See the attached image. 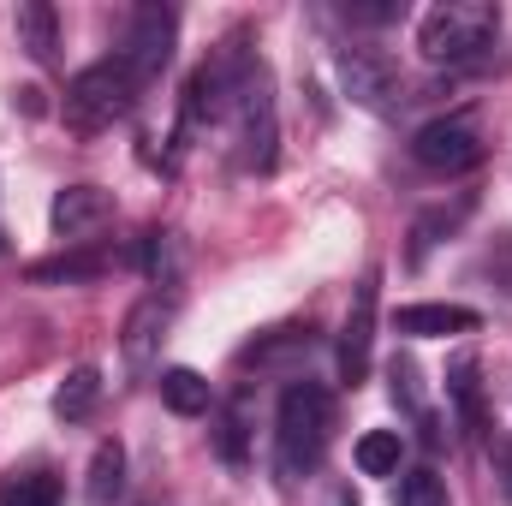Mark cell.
<instances>
[{"label": "cell", "instance_id": "6da1fadb", "mask_svg": "<svg viewBox=\"0 0 512 506\" xmlns=\"http://www.w3.org/2000/svg\"><path fill=\"white\" fill-rule=\"evenodd\" d=\"M328 441H334V393L310 376L286 381V393L274 405V471H280V483H304L322 465Z\"/></svg>", "mask_w": 512, "mask_h": 506}, {"label": "cell", "instance_id": "7a4b0ae2", "mask_svg": "<svg viewBox=\"0 0 512 506\" xmlns=\"http://www.w3.org/2000/svg\"><path fill=\"white\" fill-rule=\"evenodd\" d=\"M149 84L131 72V60L114 48L108 60H96V66H84V72H72L66 78V96H60V120L66 131H78V137H96V131L120 126L131 108H137V96H143Z\"/></svg>", "mask_w": 512, "mask_h": 506}, {"label": "cell", "instance_id": "3957f363", "mask_svg": "<svg viewBox=\"0 0 512 506\" xmlns=\"http://www.w3.org/2000/svg\"><path fill=\"white\" fill-rule=\"evenodd\" d=\"M233 149L245 173H274L280 161V108H274V72L262 66V54L245 48L239 60V84H233Z\"/></svg>", "mask_w": 512, "mask_h": 506}, {"label": "cell", "instance_id": "277c9868", "mask_svg": "<svg viewBox=\"0 0 512 506\" xmlns=\"http://www.w3.org/2000/svg\"><path fill=\"white\" fill-rule=\"evenodd\" d=\"M501 36V6L495 0H441L417 24V48L435 66H477Z\"/></svg>", "mask_w": 512, "mask_h": 506}, {"label": "cell", "instance_id": "5b68a950", "mask_svg": "<svg viewBox=\"0 0 512 506\" xmlns=\"http://www.w3.org/2000/svg\"><path fill=\"white\" fill-rule=\"evenodd\" d=\"M483 155H489V143H483V131H477L471 114H441V120L411 131V161L423 173H435V179L471 173V167H483Z\"/></svg>", "mask_w": 512, "mask_h": 506}, {"label": "cell", "instance_id": "8992f818", "mask_svg": "<svg viewBox=\"0 0 512 506\" xmlns=\"http://www.w3.org/2000/svg\"><path fill=\"white\" fill-rule=\"evenodd\" d=\"M334 72H340L346 102H352V108H364V114H382V120H393V114L411 102V96H405L399 66L387 60L382 48H340Z\"/></svg>", "mask_w": 512, "mask_h": 506}, {"label": "cell", "instance_id": "52a82bcc", "mask_svg": "<svg viewBox=\"0 0 512 506\" xmlns=\"http://www.w3.org/2000/svg\"><path fill=\"white\" fill-rule=\"evenodd\" d=\"M376 298H382V268H370L358 286H352V310L340 322V340H334V364L346 387H364L370 381V358H376Z\"/></svg>", "mask_w": 512, "mask_h": 506}, {"label": "cell", "instance_id": "ba28073f", "mask_svg": "<svg viewBox=\"0 0 512 506\" xmlns=\"http://www.w3.org/2000/svg\"><path fill=\"white\" fill-rule=\"evenodd\" d=\"M173 48H179V12H173V6H161V0H143V6H131L120 54L131 60V72H137L143 84H155V78L167 72Z\"/></svg>", "mask_w": 512, "mask_h": 506}, {"label": "cell", "instance_id": "9c48e42d", "mask_svg": "<svg viewBox=\"0 0 512 506\" xmlns=\"http://www.w3.org/2000/svg\"><path fill=\"white\" fill-rule=\"evenodd\" d=\"M173 316H179V292H143L126 310V322H120V358H126L131 376H149L155 370Z\"/></svg>", "mask_w": 512, "mask_h": 506}, {"label": "cell", "instance_id": "30bf717a", "mask_svg": "<svg viewBox=\"0 0 512 506\" xmlns=\"http://www.w3.org/2000/svg\"><path fill=\"white\" fill-rule=\"evenodd\" d=\"M114 221V191H102V185H66L60 197H54V209H48V227H54V239H66V245H84L96 227H108Z\"/></svg>", "mask_w": 512, "mask_h": 506}, {"label": "cell", "instance_id": "8fae6325", "mask_svg": "<svg viewBox=\"0 0 512 506\" xmlns=\"http://www.w3.org/2000/svg\"><path fill=\"white\" fill-rule=\"evenodd\" d=\"M387 393H393V405L417 423V435L429 441V447H441L447 435H441V417L429 411V399H423V370H417V358L411 352H393L387 358Z\"/></svg>", "mask_w": 512, "mask_h": 506}, {"label": "cell", "instance_id": "7c38bea8", "mask_svg": "<svg viewBox=\"0 0 512 506\" xmlns=\"http://www.w3.org/2000/svg\"><path fill=\"white\" fill-rule=\"evenodd\" d=\"M447 411H453V429L459 435H483L489 429V411H483V364L477 352H459L447 364Z\"/></svg>", "mask_w": 512, "mask_h": 506}, {"label": "cell", "instance_id": "4fadbf2b", "mask_svg": "<svg viewBox=\"0 0 512 506\" xmlns=\"http://www.w3.org/2000/svg\"><path fill=\"white\" fill-rule=\"evenodd\" d=\"M393 328L405 340H447V334H477L483 310H471V304H405L393 316Z\"/></svg>", "mask_w": 512, "mask_h": 506}, {"label": "cell", "instance_id": "5bb4252c", "mask_svg": "<svg viewBox=\"0 0 512 506\" xmlns=\"http://www.w3.org/2000/svg\"><path fill=\"white\" fill-rule=\"evenodd\" d=\"M471 209H477V197H471V191H459L453 203H435V209H423V215L411 221V251H405V262H411V268H423V256L435 251L441 239H453V233L465 227V215H471Z\"/></svg>", "mask_w": 512, "mask_h": 506}, {"label": "cell", "instance_id": "9a60e30c", "mask_svg": "<svg viewBox=\"0 0 512 506\" xmlns=\"http://www.w3.org/2000/svg\"><path fill=\"white\" fill-rule=\"evenodd\" d=\"M12 30H18V48L36 60V66H54L60 60V12L48 0H24L12 12Z\"/></svg>", "mask_w": 512, "mask_h": 506}, {"label": "cell", "instance_id": "2e32d148", "mask_svg": "<svg viewBox=\"0 0 512 506\" xmlns=\"http://www.w3.org/2000/svg\"><path fill=\"white\" fill-rule=\"evenodd\" d=\"M102 274H108V251H66L24 268L30 286H78V280H102Z\"/></svg>", "mask_w": 512, "mask_h": 506}, {"label": "cell", "instance_id": "e0dca14e", "mask_svg": "<svg viewBox=\"0 0 512 506\" xmlns=\"http://www.w3.org/2000/svg\"><path fill=\"white\" fill-rule=\"evenodd\" d=\"M60 501H66V483L48 465H24V471L0 477V506H60Z\"/></svg>", "mask_w": 512, "mask_h": 506}, {"label": "cell", "instance_id": "ac0fdd59", "mask_svg": "<svg viewBox=\"0 0 512 506\" xmlns=\"http://www.w3.org/2000/svg\"><path fill=\"white\" fill-rule=\"evenodd\" d=\"M96 405H102V370H96V364L66 370V381L54 387V417H60V423H84Z\"/></svg>", "mask_w": 512, "mask_h": 506}, {"label": "cell", "instance_id": "d6986e66", "mask_svg": "<svg viewBox=\"0 0 512 506\" xmlns=\"http://www.w3.org/2000/svg\"><path fill=\"white\" fill-rule=\"evenodd\" d=\"M120 495H126V447L120 441H102L96 459H90L84 506H120Z\"/></svg>", "mask_w": 512, "mask_h": 506}, {"label": "cell", "instance_id": "ffe728a7", "mask_svg": "<svg viewBox=\"0 0 512 506\" xmlns=\"http://www.w3.org/2000/svg\"><path fill=\"white\" fill-rule=\"evenodd\" d=\"M310 346H316V340H310V328H268V334H256L251 346H245V352H239V370H274V364H286V358H298V352H304V358H310Z\"/></svg>", "mask_w": 512, "mask_h": 506}, {"label": "cell", "instance_id": "44dd1931", "mask_svg": "<svg viewBox=\"0 0 512 506\" xmlns=\"http://www.w3.org/2000/svg\"><path fill=\"white\" fill-rule=\"evenodd\" d=\"M161 405H167L173 417H203V411L215 405V387L197 376V370L173 364V370H161Z\"/></svg>", "mask_w": 512, "mask_h": 506}, {"label": "cell", "instance_id": "7402d4cb", "mask_svg": "<svg viewBox=\"0 0 512 506\" xmlns=\"http://www.w3.org/2000/svg\"><path fill=\"white\" fill-rule=\"evenodd\" d=\"M399 459H405V435H399V429H370V435L358 441V471H364V477H393Z\"/></svg>", "mask_w": 512, "mask_h": 506}, {"label": "cell", "instance_id": "603a6c76", "mask_svg": "<svg viewBox=\"0 0 512 506\" xmlns=\"http://www.w3.org/2000/svg\"><path fill=\"white\" fill-rule=\"evenodd\" d=\"M215 447H221V459H227L233 471H245V399H233V405L221 411V423H215Z\"/></svg>", "mask_w": 512, "mask_h": 506}, {"label": "cell", "instance_id": "cb8c5ba5", "mask_svg": "<svg viewBox=\"0 0 512 506\" xmlns=\"http://www.w3.org/2000/svg\"><path fill=\"white\" fill-rule=\"evenodd\" d=\"M393 506H447V483H441L429 465H417V471L399 477V501Z\"/></svg>", "mask_w": 512, "mask_h": 506}, {"label": "cell", "instance_id": "d4e9b609", "mask_svg": "<svg viewBox=\"0 0 512 506\" xmlns=\"http://www.w3.org/2000/svg\"><path fill=\"white\" fill-rule=\"evenodd\" d=\"M340 18L346 24H364V30H382V24H399L405 18V0H346Z\"/></svg>", "mask_w": 512, "mask_h": 506}, {"label": "cell", "instance_id": "484cf974", "mask_svg": "<svg viewBox=\"0 0 512 506\" xmlns=\"http://www.w3.org/2000/svg\"><path fill=\"white\" fill-rule=\"evenodd\" d=\"M495 453H501V471H507V483H512V441H501Z\"/></svg>", "mask_w": 512, "mask_h": 506}, {"label": "cell", "instance_id": "4316f807", "mask_svg": "<svg viewBox=\"0 0 512 506\" xmlns=\"http://www.w3.org/2000/svg\"><path fill=\"white\" fill-rule=\"evenodd\" d=\"M334 506H358V495L352 489H334Z\"/></svg>", "mask_w": 512, "mask_h": 506}]
</instances>
